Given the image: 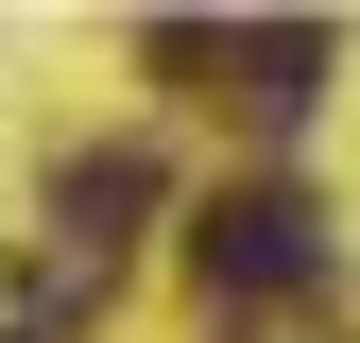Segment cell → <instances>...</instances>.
Returning a JSON list of instances; mask_svg holds the SVG:
<instances>
[{
    "mask_svg": "<svg viewBox=\"0 0 360 343\" xmlns=\"http://www.w3.org/2000/svg\"><path fill=\"white\" fill-rule=\"evenodd\" d=\"M189 275L206 292H309V275H326V206H309V189H223L189 224Z\"/></svg>",
    "mask_w": 360,
    "mask_h": 343,
    "instance_id": "6da1fadb",
    "label": "cell"
},
{
    "mask_svg": "<svg viewBox=\"0 0 360 343\" xmlns=\"http://www.w3.org/2000/svg\"><path fill=\"white\" fill-rule=\"evenodd\" d=\"M206 69L240 86L257 120H309V86H326V18H223V34H206Z\"/></svg>",
    "mask_w": 360,
    "mask_h": 343,
    "instance_id": "7a4b0ae2",
    "label": "cell"
},
{
    "mask_svg": "<svg viewBox=\"0 0 360 343\" xmlns=\"http://www.w3.org/2000/svg\"><path fill=\"white\" fill-rule=\"evenodd\" d=\"M120 206H155V155H69L52 172V224L69 240H120Z\"/></svg>",
    "mask_w": 360,
    "mask_h": 343,
    "instance_id": "3957f363",
    "label": "cell"
}]
</instances>
